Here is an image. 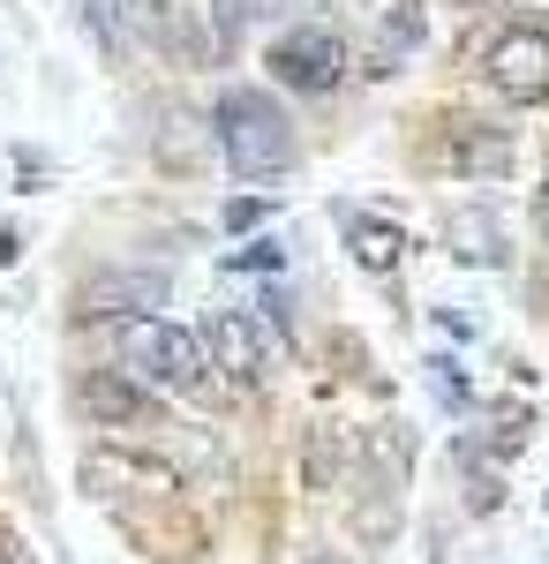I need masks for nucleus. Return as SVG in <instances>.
<instances>
[{
    "label": "nucleus",
    "instance_id": "f257e3e1",
    "mask_svg": "<svg viewBox=\"0 0 549 564\" xmlns=\"http://www.w3.org/2000/svg\"><path fill=\"white\" fill-rule=\"evenodd\" d=\"M218 151H226V166L241 181H263V174H287L294 166V121H287V106L271 98V90H226L218 98Z\"/></svg>",
    "mask_w": 549,
    "mask_h": 564
},
{
    "label": "nucleus",
    "instance_id": "f03ea898",
    "mask_svg": "<svg viewBox=\"0 0 549 564\" xmlns=\"http://www.w3.org/2000/svg\"><path fill=\"white\" fill-rule=\"evenodd\" d=\"M114 347H121L128 377L166 391H204L212 384V354H204V332H181L166 316H114Z\"/></svg>",
    "mask_w": 549,
    "mask_h": 564
},
{
    "label": "nucleus",
    "instance_id": "7ed1b4c3",
    "mask_svg": "<svg viewBox=\"0 0 549 564\" xmlns=\"http://www.w3.org/2000/svg\"><path fill=\"white\" fill-rule=\"evenodd\" d=\"M482 76H489V90L512 98V106H542L549 98V31L542 23H512V31H497L489 53H482Z\"/></svg>",
    "mask_w": 549,
    "mask_h": 564
},
{
    "label": "nucleus",
    "instance_id": "20e7f679",
    "mask_svg": "<svg viewBox=\"0 0 549 564\" xmlns=\"http://www.w3.org/2000/svg\"><path fill=\"white\" fill-rule=\"evenodd\" d=\"M84 489L90 497H181L189 481H181V467H166V459H151V452H121V444H90L84 452Z\"/></svg>",
    "mask_w": 549,
    "mask_h": 564
},
{
    "label": "nucleus",
    "instance_id": "39448f33",
    "mask_svg": "<svg viewBox=\"0 0 549 564\" xmlns=\"http://www.w3.org/2000/svg\"><path fill=\"white\" fill-rule=\"evenodd\" d=\"M346 68H354V53H346V39L324 31V23H301V31H287V39L271 45V76L287 90H338Z\"/></svg>",
    "mask_w": 549,
    "mask_h": 564
},
{
    "label": "nucleus",
    "instance_id": "423d86ee",
    "mask_svg": "<svg viewBox=\"0 0 549 564\" xmlns=\"http://www.w3.org/2000/svg\"><path fill=\"white\" fill-rule=\"evenodd\" d=\"M76 406H84L98 430H128V422L151 430V422H159V399L136 384L128 369H84V377H76Z\"/></svg>",
    "mask_w": 549,
    "mask_h": 564
},
{
    "label": "nucleus",
    "instance_id": "0eeeda50",
    "mask_svg": "<svg viewBox=\"0 0 549 564\" xmlns=\"http://www.w3.org/2000/svg\"><path fill=\"white\" fill-rule=\"evenodd\" d=\"M204 354H212V377H226V384H241V391L263 384V332H256L241 308H212Z\"/></svg>",
    "mask_w": 549,
    "mask_h": 564
},
{
    "label": "nucleus",
    "instance_id": "6e6552de",
    "mask_svg": "<svg viewBox=\"0 0 549 564\" xmlns=\"http://www.w3.org/2000/svg\"><path fill=\"white\" fill-rule=\"evenodd\" d=\"M437 159H444L452 174H466V181H497V174L512 166V135L489 129V121H452Z\"/></svg>",
    "mask_w": 549,
    "mask_h": 564
},
{
    "label": "nucleus",
    "instance_id": "1a4fd4ad",
    "mask_svg": "<svg viewBox=\"0 0 549 564\" xmlns=\"http://www.w3.org/2000/svg\"><path fill=\"white\" fill-rule=\"evenodd\" d=\"M346 249H354V263L362 271H399V257H407V234L391 226V218H346Z\"/></svg>",
    "mask_w": 549,
    "mask_h": 564
},
{
    "label": "nucleus",
    "instance_id": "9d476101",
    "mask_svg": "<svg viewBox=\"0 0 549 564\" xmlns=\"http://www.w3.org/2000/svg\"><path fill=\"white\" fill-rule=\"evenodd\" d=\"M444 241H452V257L474 263V271H497V263H505V234H497V218H482V212H460L444 226Z\"/></svg>",
    "mask_w": 549,
    "mask_h": 564
},
{
    "label": "nucleus",
    "instance_id": "9b49d317",
    "mask_svg": "<svg viewBox=\"0 0 549 564\" xmlns=\"http://www.w3.org/2000/svg\"><path fill=\"white\" fill-rule=\"evenodd\" d=\"M415 39H422V8H415V0H399V8L384 15V53H377V68H369V76H391V61H399Z\"/></svg>",
    "mask_w": 549,
    "mask_h": 564
},
{
    "label": "nucleus",
    "instance_id": "f8f14e48",
    "mask_svg": "<svg viewBox=\"0 0 549 564\" xmlns=\"http://www.w3.org/2000/svg\"><path fill=\"white\" fill-rule=\"evenodd\" d=\"M159 294H166L159 279H98V286H90L84 302H90V316H106V302H136V308H159Z\"/></svg>",
    "mask_w": 549,
    "mask_h": 564
},
{
    "label": "nucleus",
    "instance_id": "ddd939ff",
    "mask_svg": "<svg viewBox=\"0 0 549 564\" xmlns=\"http://www.w3.org/2000/svg\"><path fill=\"white\" fill-rule=\"evenodd\" d=\"M256 15H263V0H218V39H241Z\"/></svg>",
    "mask_w": 549,
    "mask_h": 564
},
{
    "label": "nucleus",
    "instance_id": "4468645a",
    "mask_svg": "<svg viewBox=\"0 0 549 564\" xmlns=\"http://www.w3.org/2000/svg\"><path fill=\"white\" fill-rule=\"evenodd\" d=\"M535 212H542V226H549V188H542V204H535Z\"/></svg>",
    "mask_w": 549,
    "mask_h": 564
},
{
    "label": "nucleus",
    "instance_id": "2eb2a0df",
    "mask_svg": "<svg viewBox=\"0 0 549 564\" xmlns=\"http://www.w3.org/2000/svg\"><path fill=\"white\" fill-rule=\"evenodd\" d=\"M316 564H346V557H316Z\"/></svg>",
    "mask_w": 549,
    "mask_h": 564
}]
</instances>
